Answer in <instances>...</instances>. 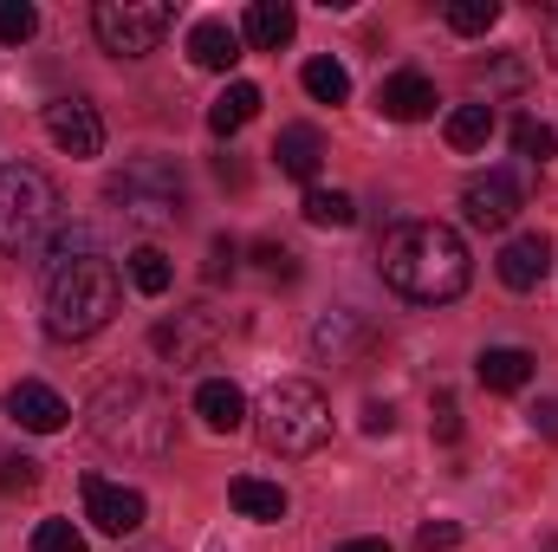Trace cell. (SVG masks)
I'll use <instances>...</instances> for the list:
<instances>
[{
	"label": "cell",
	"instance_id": "cell-1",
	"mask_svg": "<svg viewBox=\"0 0 558 552\" xmlns=\"http://www.w3.org/2000/svg\"><path fill=\"white\" fill-rule=\"evenodd\" d=\"M377 274L416 305H448V299L468 292L474 261H468V241L448 221H397L377 248Z\"/></svg>",
	"mask_w": 558,
	"mask_h": 552
},
{
	"label": "cell",
	"instance_id": "cell-2",
	"mask_svg": "<svg viewBox=\"0 0 558 552\" xmlns=\"http://www.w3.org/2000/svg\"><path fill=\"white\" fill-rule=\"evenodd\" d=\"M92 435L111 448V455H131V461H162L175 448V397L149 377H111L98 397H92Z\"/></svg>",
	"mask_w": 558,
	"mask_h": 552
},
{
	"label": "cell",
	"instance_id": "cell-3",
	"mask_svg": "<svg viewBox=\"0 0 558 552\" xmlns=\"http://www.w3.org/2000/svg\"><path fill=\"white\" fill-rule=\"evenodd\" d=\"M118 267L98 248H52L46 267V332L52 338H92L118 319Z\"/></svg>",
	"mask_w": 558,
	"mask_h": 552
},
{
	"label": "cell",
	"instance_id": "cell-4",
	"mask_svg": "<svg viewBox=\"0 0 558 552\" xmlns=\"http://www.w3.org/2000/svg\"><path fill=\"white\" fill-rule=\"evenodd\" d=\"M59 215H65V195H59V182L46 169H33V163L0 169V254L7 261L39 254L59 235Z\"/></svg>",
	"mask_w": 558,
	"mask_h": 552
},
{
	"label": "cell",
	"instance_id": "cell-5",
	"mask_svg": "<svg viewBox=\"0 0 558 552\" xmlns=\"http://www.w3.org/2000/svg\"><path fill=\"white\" fill-rule=\"evenodd\" d=\"M105 202H111L118 221H131V228L149 235V228H175L182 221L189 189H182V169L169 156H137V163L105 176Z\"/></svg>",
	"mask_w": 558,
	"mask_h": 552
},
{
	"label": "cell",
	"instance_id": "cell-6",
	"mask_svg": "<svg viewBox=\"0 0 558 552\" xmlns=\"http://www.w3.org/2000/svg\"><path fill=\"white\" fill-rule=\"evenodd\" d=\"M260 442L274 455H318L331 435V404L318 397V384L305 377H279L274 391L260 397Z\"/></svg>",
	"mask_w": 558,
	"mask_h": 552
},
{
	"label": "cell",
	"instance_id": "cell-7",
	"mask_svg": "<svg viewBox=\"0 0 558 552\" xmlns=\"http://www.w3.org/2000/svg\"><path fill=\"white\" fill-rule=\"evenodd\" d=\"M175 26V7L169 0H98L92 7V33L111 59H143L162 46V33Z\"/></svg>",
	"mask_w": 558,
	"mask_h": 552
},
{
	"label": "cell",
	"instance_id": "cell-8",
	"mask_svg": "<svg viewBox=\"0 0 558 552\" xmlns=\"http://www.w3.org/2000/svg\"><path fill=\"white\" fill-rule=\"evenodd\" d=\"M85 520L98 527V533H111V540H131L143 520H149V501H143L137 488H124V481H105V475H85Z\"/></svg>",
	"mask_w": 558,
	"mask_h": 552
},
{
	"label": "cell",
	"instance_id": "cell-9",
	"mask_svg": "<svg viewBox=\"0 0 558 552\" xmlns=\"http://www.w3.org/2000/svg\"><path fill=\"white\" fill-rule=\"evenodd\" d=\"M520 208H526V189H520L513 169H487V176H474V182L461 189V215H468L474 228H487V235H500Z\"/></svg>",
	"mask_w": 558,
	"mask_h": 552
},
{
	"label": "cell",
	"instance_id": "cell-10",
	"mask_svg": "<svg viewBox=\"0 0 558 552\" xmlns=\"http://www.w3.org/2000/svg\"><path fill=\"white\" fill-rule=\"evenodd\" d=\"M149 345H156L169 364H202V358L221 345V319L202 312V305H195V312H175V319H162V325L149 332Z\"/></svg>",
	"mask_w": 558,
	"mask_h": 552
},
{
	"label": "cell",
	"instance_id": "cell-11",
	"mask_svg": "<svg viewBox=\"0 0 558 552\" xmlns=\"http://www.w3.org/2000/svg\"><path fill=\"white\" fill-rule=\"evenodd\" d=\"M46 137L65 156H98L105 149V118H98L92 98H52L46 105Z\"/></svg>",
	"mask_w": 558,
	"mask_h": 552
},
{
	"label": "cell",
	"instance_id": "cell-12",
	"mask_svg": "<svg viewBox=\"0 0 558 552\" xmlns=\"http://www.w3.org/2000/svg\"><path fill=\"white\" fill-rule=\"evenodd\" d=\"M494 274H500V286H513V292H533L539 279L553 274V241L546 235H513L494 254Z\"/></svg>",
	"mask_w": 558,
	"mask_h": 552
},
{
	"label": "cell",
	"instance_id": "cell-13",
	"mask_svg": "<svg viewBox=\"0 0 558 552\" xmlns=\"http://www.w3.org/2000/svg\"><path fill=\"white\" fill-rule=\"evenodd\" d=\"M377 332L364 325V312H325L318 325H312V351L325 358V364H357V351L371 345Z\"/></svg>",
	"mask_w": 558,
	"mask_h": 552
},
{
	"label": "cell",
	"instance_id": "cell-14",
	"mask_svg": "<svg viewBox=\"0 0 558 552\" xmlns=\"http://www.w3.org/2000/svg\"><path fill=\"white\" fill-rule=\"evenodd\" d=\"M7 416H13V422H20V429H33V435H52V429H65V397H59V391H46V384H33V377H26V384H13V391H7Z\"/></svg>",
	"mask_w": 558,
	"mask_h": 552
},
{
	"label": "cell",
	"instance_id": "cell-15",
	"mask_svg": "<svg viewBox=\"0 0 558 552\" xmlns=\"http://www.w3.org/2000/svg\"><path fill=\"white\" fill-rule=\"evenodd\" d=\"M377 111H384L390 124H422V118H435V85H428L422 72H397V79H384Z\"/></svg>",
	"mask_w": 558,
	"mask_h": 552
},
{
	"label": "cell",
	"instance_id": "cell-16",
	"mask_svg": "<svg viewBox=\"0 0 558 552\" xmlns=\"http://www.w3.org/2000/svg\"><path fill=\"white\" fill-rule=\"evenodd\" d=\"M189 59H195L202 72H234V65H241V33H234L228 20H195V26H189Z\"/></svg>",
	"mask_w": 558,
	"mask_h": 552
},
{
	"label": "cell",
	"instance_id": "cell-17",
	"mask_svg": "<svg viewBox=\"0 0 558 552\" xmlns=\"http://www.w3.org/2000/svg\"><path fill=\"white\" fill-rule=\"evenodd\" d=\"M474 377H481L487 391L513 397V391H526V377H533V351H520V345H487V351L474 358Z\"/></svg>",
	"mask_w": 558,
	"mask_h": 552
},
{
	"label": "cell",
	"instance_id": "cell-18",
	"mask_svg": "<svg viewBox=\"0 0 558 552\" xmlns=\"http://www.w3.org/2000/svg\"><path fill=\"white\" fill-rule=\"evenodd\" d=\"M274 163H279V176L312 182V176H318V163H325V137H318L312 124H286L279 143H274Z\"/></svg>",
	"mask_w": 558,
	"mask_h": 552
},
{
	"label": "cell",
	"instance_id": "cell-19",
	"mask_svg": "<svg viewBox=\"0 0 558 552\" xmlns=\"http://www.w3.org/2000/svg\"><path fill=\"white\" fill-rule=\"evenodd\" d=\"M292 33H299V13H292L286 0H254V7H247V20H241V39H247V46H260V52H279Z\"/></svg>",
	"mask_w": 558,
	"mask_h": 552
},
{
	"label": "cell",
	"instance_id": "cell-20",
	"mask_svg": "<svg viewBox=\"0 0 558 552\" xmlns=\"http://www.w3.org/2000/svg\"><path fill=\"white\" fill-rule=\"evenodd\" d=\"M195 416H202L215 435H234V429L247 422V397H241V384H228V377H208V384L195 391Z\"/></svg>",
	"mask_w": 558,
	"mask_h": 552
},
{
	"label": "cell",
	"instance_id": "cell-21",
	"mask_svg": "<svg viewBox=\"0 0 558 552\" xmlns=\"http://www.w3.org/2000/svg\"><path fill=\"white\" fill-rule=\"evenodd\" d=\"M260 118V85H247V79H234L215 105H208V131L215 137H234V131H247Z\"/></svg>",
	"mask_w": 558,
	"mask_h": 552
},
{
	"label": "cell",
	"instance_id": "cell-22",
	"mask_svg": "<svg viewBox=\"0 0 558 552\" xmlns=\"http://www.w3.org/2000/svg\"><path fill=\"white\" fill-rule=\"evenodd\" d=\"M228 501H234V514H247V520H286V488L279 481H260V475H234L228 481Z\"/></svg>",
	"mask_w": 558,
	"mask_h": 552
},
{
	"label": "cell",
	"instance_id": "cell-23",
	"mask_svg": "<svg viewBox=\"0 0 558 552\" xmlns=\"http://www.w3.org/2000/svg\"><path fill=\"white\" fill-rule=\"evenodd\" d=\"M441 137H448V149H487V137H494V105H454L448 124H441Z\"/></svg>",
	"mask_w": 558,
	"mask_h": 552
},
{
	"label": "cell",
	"instance_id": "cell-24",
	"mask_svg": "<svg viewBox=\"0 0 558 552\" xmlns=\"http://www.w3.org/2000/svg\"><path fill=\"white\" fill-rule=\"evenodd\" d=\"M441 20H448V33H461V39H481V33H494L500 0H448Z\"/></svg>",
	"mask_w": 558,
	"mask_h": 552
},
{
	"label": "cell",
	"instance_id": "cell-25",
	"mask_svg": "<svg viewBox=\"0 0 558 552\" xmlns=\"http://www.w3.org/2000/svg\"><path fill=\"white\" fill-rule=\"evenodd\" d=\"M299 79H305V92H312L318 105H344V98H351V72H344L338 59H305Z\"/></svg>",
	"mask_w": 558,
	"mask_h": 552
},
{
	"label": "cell",
	"instance_id": "cell-26",
	"mask_svg": "<svg viewBox=\"0 0 558 552\" xmlns=\"http://www.w3.org/2000/svg\"><path fill=\"white\" fill-rule=\"evenodd\" d=\"M305 221H312V228H351V221H357V202H351L344 189H312V195H305Z\"/></svg>",
	"mask_w": 558,
	"mask_h": 552
},
{
	"label": "cell",
	"instance_id": "cell-27",
	"mask_svg": "<svg viewBox=\"0 0 558 552\" xmlns=\"http://www.w3.org/2000/svg\"><path fill=\"white\" fill-rule=\"evenodd\" d=\"M169 279H175V267H169V254H162V248H137V254H131V286H137L143 299H162V292H169Z\"/></svg>",
	"mask_w": 558,
	"mask_h": 552
},
{
	"label": "cell",
	"instance_id": "cell-28",
	"mask_svg": "<svg viewBox=\"0 0 558 552\" xmlns=\"http://www.w3.org/2000/svg\"><path fill=\"white\" fill-rule=\"evenodd\" d=\"M33 33H39L33 0H0V46H26Z\"/></svg>",
	"mask_w": 558,
	"mask_h": 552
},
{
	"label": "cell",
	"instance_id": "cell-29",
	"mask_svg": "<svg viewBox=\"0 0 558 552\" xmlns=\"http://www.w3.org/2000/svg\"><path fill=\"white\" fill-rule=\"evenodd\" d=\"M553 124H539V118H513V149L526 156V163H546L553 156Z\"/></svg>",
	"mask_w": 558,
	"mask_h": 552
},
{
	"label": "cell",
	"instance_id": "cell-30",
	"mask_svg": "<svg viewBox=\"0 0 558 552\" xmlns=\"http://www.w3.org/2000/svg\"><path fill=\"white\" fill-rule=\"evenodd\" d=\"M33 552H92V547H85V533L72 520H39L33 527Z\"/></svg>",
	"mask_w": 558,
	"mask_h": 552
},
{
	"label": "cell",
	"instance_id": "cell-31",
	"mask_svg": "<svg viewBox=\"0 0 558 552\" xmlns=\"http://www.w3.org/2000/svg\"><path fill=\"white\" fill-rule=\"evenodd\" d=\"M474 79H481L487 92H520V85H526V65H520L513 52H500V59H487V65H474Z\"/></svg>",
	"mask_w": 558,
	"mask_h": 552
},
{
	"label": "cell",
	"instance_id": "cell-32",
	"mask_svg": "<svg viewBox=\"0 0 558 552\" xmlns=\"http://www.w3.org/2000/svg\"><path fill=\"white\" fill-rule=\"evenodd\" d=\"M428 429H435V442H461V404H454L448 391H435V404H428Z\"/></svg>",
	"mask_w": 558,
	"mask_h": 552
},
{
	"label": "cell",
	"instance_id": "cell-33",
	"mask_svg": "<svg viewBox=\"0 0 558 552\" xmlns=\"http://www.w3.org/2000/svg\"><path fill=\"white\" fill-rule=\"evenodd\" d=\"M39 481V461L33 455H0V494H26Z\"/></svg>",
	"mask_w": 558,
	"mask_h": 552
},
{
	"label": "cell",
	"instance_id": "cell-34",
	"mask_svg": "<svg viewBox=\"0 0 558 552\" xmlns=\"http://www.w3.org/2000/svg\"><path fill=\"white\" fill-rule=\"evenodd\" d=\"M416 547H422V552L461 547V527H454V520H422V527H416Z\"/></svg>",
	"mask_w": 558,
	"mask_h": 552
},
{
	"label": "cell",
	"instance_id": "cell-35",
	"mask_svg": "<svg viewBox=\"0 0 558 552\" xmlns=\"http://www.w3.org/2000/svg\"><path fill=\"white\" fill-rule=\"evenodd\" d=\"M533 429H539V435H546V442H558V397H539V404H533Z\"/></svg>",
	"mask_w": 558,
	"mask_h": 552
},
{
	"label": "cell",
	"instance_id": "cell-36",
	"mask_svg": "<svg viewBox=\"0 0 558 552\" xmlns=\"http://www.w3.org/2000/svg\"><path fill=\"white\" fill-rule=\"evenodd\" d=\"M254 261H260L267 274H279V279H292V274H299V267H292V254H286V248H274V241H267V248H254Z\"/></svg>",
	"mask_w": 558,
	"mask_h": 552
},
{
	"label": "cell",
	"instance_id": "cell-37",
	"mask_svg": "<svg viewBox=\"0 0 558 552\" xmlns=\"http://www.w3.org/2000/svg\"><path fill=\"white\" fill-rule=\"evenodd\" d=\"M234 254H241V248H234V241H228V235H221V241H215V248H208V279L234 274Z\"/></svg>",
	"mask_w": 558,
	"mask_h": 552
},
{
	"label": "cell",
	"instance_id": "cell-38",
	"mask_svg": "<svg viewBox=\"0 0 558 552\" xmlns=\"http://www.w3.org/2000/svg\"><path fill=\"white\" fill-rule=\"evenodd\" d=\"M364 429H371V435H390V429H397V410L371 397V404H364Z\"/></svg>",
	"mask_w": 558,
	"mask_h": 552
},
{
	"label": "cell",
	"instance_id": "cell-39",
	"mask_svg": "<svg viewBox=\"0 0 558 552\" xmlns=\"http://www.w3.org/2000/svg\"><path fill=\"white\" fill-rule=\"evenodd\" d=\"M539 33H546V65H558V7H546V20H539Z\"/></svg>",
	"mask_w": 558,
	"mask_h": 552
},
{
	"label": "cell",
	"instance_id": "cell-40",
	"mask_svg": "<svg viewBox=\"0 0 558 552\" xmlns=\"http://www.w3.org/2000/svg\"><path fill=\"white\" fill-rule=\"evenodd\" d=\"M338 552H390V540H344Z\"/></svg>",
	"mask_w": 558,
	"mask_h": 552
},
{
	"label": "cell",
	"instance_id": "cell-41",
	"mask_svg": "<svg viewBox=\"0 0 558 552\" xmlns=\"http://www.w3.org/2000/svg\"><path fill=\"white\" fill-rule=\"evenodd\" d=\"M539 552H558V533H553V540H539Z\"/></svg>",
	"mask_w": 558,
	"mask_h": 552
}]
</instances>
